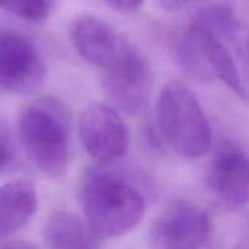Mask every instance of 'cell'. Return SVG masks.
Segmentation results:
<instances>
[{"label": "cell", "instance_id": "cell-13", "mask_svg": "<svg viewBox=\"0 0 249 249\" xmlns=\"http://www.w3.org/2000/svg\"><path fill=\"white\" fill-rule=\"evenodd\" d=\"M192 24L210 31L223 41H234L243 30L236 11L226 2H215L202 6L195 14Z\"/></svg>", "mask_w": 249, "mask_h": 249}, {"label": "cell", "instance_id": "cell-10", "mask_svg": "<svg viewBox=\"0 0 249 249\" xmlns=\"http://www.w3.org/2000/svg\"><path fill=\"white\" fill-rule=\"evenodd\" d=\"M38 208L36 186L27 179H15L0 185V237H8L24 229Z\"/></svg>", "mask_w": 249, "mask_h": 249}, {"label": "cell", "instance_id": "cell-16", "mask_svg": "<svg viewBox=\"0 0 249 249\" xmlns=\"http://www.w3.org/2000/svg\"><path fill=\"white\" fill-rule=\"evenodd\" d=\"M198 2H202V0H159V5L167 12H179Z\"/></svg>", "mask_w": 249, "mask_h": 249}, {"label": "cell", "instance_id": "cell-11", "mask_svg": "<svg viewBox=\"0 0 249 249\" xmlns=\"http://www.w3.org/2000/svg\"><path fill=\"white\" fill-rule=\"evenodd\" d=\"M191 27L194 28V33L196 36L211 79H218L234 95L245 101H249V89L237 71L231 53L224 44L226 41L195 24H191Z\"/></svg>", "mask_w": 249, "mask_h": 249}, {"label": "cell", "instance_id": "cell-15", "mask_svg": "<svg viewBox=\"0 0 249 249\" xmlns=\"http://www.w3.org/2000/svg\"><path fill=\"white\" fill-rule=\"evenodd\" d=\"M104 2L117 12L134 14L144 5L145 0H104Z\"/></svg>", "mask_w": 249, "mask_h": 249}, {"label": "cell", "instance_id": "cell-6", "mask_svg": "<svg viewBox=\"0 0 249 249\" xmlns=\"http://www.w3.org/2000/svg\"><path fill=\"white\" fill-rule=\"evenodd\" d=\"M211 234V217L191 201L169 204L157 215L150 231L156 249H204Z\"/></svg>", "mask_w": 249, "mask_h": 249}, {"label": "cell", "instance_id": "cell-20", "mask_svg": "<svg viewBox=\"0 0 249 249\" xmlns=\"http://www.w3.org/2000/svg\"><path fill=\"white\" fill-rule=\"evenodd\" d=\"M231 249H249V229H248V231L242 233L240 239L237 240V243L234 242Z\"/></svg>", "mask_w": 249, "mask_h": 249}, {"label": "cell", "instance_id": "cell-4", "mask_svg": "<svg viewBox=\"0 0 249 249\" xmlns=\"http://www.w3.org/2000/svg\"><path fill=\"white\" fill-rule=\"evenodd\" d=\"M101 82L110 104L120 111L138 116L150 107L154 75L150 63L134 44L103 71Z\"/></svg>", "mask_w": 249, "mask_h": 249}, {"label": "cell", "instance_id": "cell-18", "mask_svg": "<svg viewBox=\"0 0 249 249\" xmlns=\"http://www.w3.org/2000/svg\"><path fill=\"white\" fill-rule=\"evenodd\" d=\"M12 163V150L11 145L0 138V175H2Z\"/></svg>", "mask_w": 249, "mask_h": 249}, {"label": "cell", "instance_id": "cell-17", "mask_svg": "<svg viewBox=\"0 0 249 249\" xmlns=\"http://www.w3.org/2000/svg\"><path fill=\"white\" fill-rule=\"evenodd\" d=\"M236 40H237V47H239L237 50L240 53V57L246 65V68L249 69V31L242 30V33L236 37Z\"/></svg>", "mask_w": 249, "mask_h": 249}, {"label": "cell", "instance_id": "cell-14", "mask_svg": "<svg viewBox=\"0 0 249 249\" xmlns=\"http://www.w3.org/2000/svg\"><path fill=\"white\" fill-rule=\"evenodd\" d=\"M0 8L18 18L40 22L50 14V0H0Z\"/></svg>", "mask_w": 249, "mask_h": 249}, {"label": "cell", "instance_id": "cell-3", "mask_svg": "<svg viewBox=\"0 0 249 249\" xmlns=\"http://www.w3.org/2000/svg\"><path fill=\"white\" fill-rule=\"evenodd\" d=\"M161 140L185 159H199L211 148V126L195 92L179 81L164 84L156 104Z\"/></svg>", "mask_w": 249, "mask_h": 249}, {"label": "cell", "instance_id": "cell-12", "mask_svg": "<svg viewBox=\"0 0 249 249\" xmlns=\"http://www.w3.org/2000/svg\"><path fill=\"white\" fill-rule=\"evenodd\" d=\"M101 239L87 220L69 211L54 213L44 226L49 249H103Z\"/></svg>", "mask_w": 249, "mask_h": 249}, {"label": "cell", "instance_id": "cell-2", "mask_svg": "<svg viewBox=\"0 0 249 249\" xmlns=\"http://www.w3.org/2000/svg\"><path fill=\"white\" fill-rule=\"evenodd\" d=\"M71 113L56 97L33 100L18 120L21 145L34 167L50 179L66 175L71 164Z\"/></svg>", "mask_w": 249, "mask_h": 249}, {"label": "cell", "instance_id": "cell-1", "mask_svg": "<svg viewBox=\"0 0 249 249\" xmlns=\"http://www.w3.org/2000/svg\"><path fill=\"white\" fill-rule=\"evenodd\" d=\"M79 204L85 220L101 237L132 231L145 214V196L129 178L98 164L81 179Z\"/></svg>", "mask_w": 249, "mask_h": 249}, {"label": "cell", "instance_id": "cell-9", "mask_svg": "<svg viewBox=\"0 0 249 249\" xmlns=\"http://www.w3.org/2000/svg\"><path fill=\"white\" fill-rule=\"evenodd\" d=\"M69 37L76 53L87 63L101 71L110 68L132 46L108 22L88 14H82L72 21Z\"/></svg>", "mask_w": 249, "mask_h": 249}, {"label": "cell", "instance_id": "cell-8", "mask_svg": "<svg viewBox=\"0 0 249 249\" xmlns=\"http://www.w3.org/2000/svg\"><path fill=\"white\" fill-rule=\"evenodd\" d=\"M208 186L218 202L229 210L249 205V154L231 141L215 150L208 170Z\"/></svg>", "mask_w": 249, "mask_h": 249}, {"label": "cell", "instance_id": "cell-5", "mask_svg": "<svg viewBox=\"0 0 249 249\" xmlns=\"http://www.w3.org/2000/svg\"><path fill=\"white\" fill-rule=\"evenodd\" d=\"M119 111L113 104L98 101L87 106L79 116L81 144L98 164L119 160L129 148V126Z\"/></svg>", "mask_w": 249, "mask_h": 249}, {"label": "cell", "instance_id": "cell-7", "mask_svg": "<svg viewBox=\"0 0 249 249\" xmlns=\"http://www.w3.org/2000/svg\"><path fill=\"white\" fill-rule=\"evenodd\" d=\"M46 75L37 46L25 34L0 30V89L12 94L36 91Z\"/></svg>", "mask_w": 249, "mask_h": 249}, {"label": "cell", "instance_id": "cell-19", "mask_svg": "<svg viewBox=\"0 0 249 249\" xmlns=\"http://www.w3.org/2000/svg\"><path fill=\"white\" fill-rule=\"evenodd\" d=\"M0 249H40V248L27 240H15V242H8L2 245Z\"/></svg>", "mask_w": 249, "mask_h": 249}]
</instances>
